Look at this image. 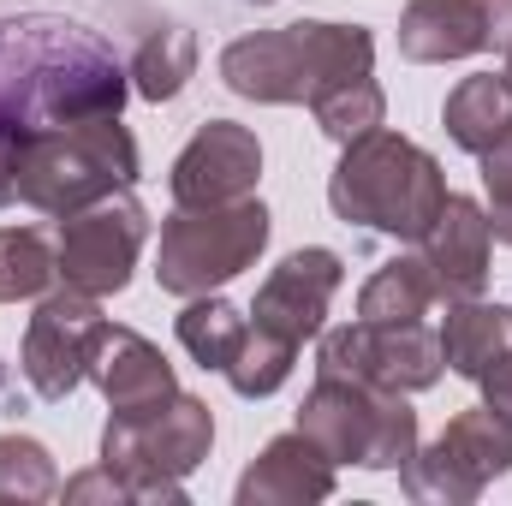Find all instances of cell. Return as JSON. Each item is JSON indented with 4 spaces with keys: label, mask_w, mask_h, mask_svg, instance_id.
Returning <instances> with one entry per match:
<instances>
[{
    "label": "cell",
    "mask_w": 512,
    "mask_h": 506,
    "mask_svg": "<svg viewBox=\"0 0 512 506\" xmlns=\"http://www.w3.org/2000/svg\"><path fill=\"white\" fill-rule=\"evenodd\" d=\"M477 387H483V405H489L495 417H507V423H512V346L489 364V370H483V376H477Z\"/></svg>",
    "instance_id": "29"
},
{
    "label": "cell",
    "mask_w": 512,
    "mask_h": 506,
    "mask_svg": "<svg viewBox=\"0 0 512 506\" xmlns=\"http://www.w3.org/2000/svg\"><path fill=\"white\" fill-rule=\"evenodd\" d=\"M54 280H60V262L36 227H0V304L42 298Z\"/></svg>",
    "instance_id": "23"
},
{
    "label": "cell",
    "mask_w": 512,
    "mask_h": 506,
    "mask_svg": "<svg viewBox=\"0 0 512 506\" xmlns=\"http://www.w3.org/2000/svg\"><path fill=\"white\" fill-rule=\"evenodd\" d=\"M215 447V417L203 399L173 393L149 417H108L102 429V465L131 483V501H185V477L209 459Z\"/></svg>",
    "instance_id": "6"
},
{
    "label": "cell",
    "mask_w": 512,
    "mask_h": 506,
    "mask_svg": "<svg viewBox=\"0 0 512 506\" xmlns=\"http://www.w3.org/2000/svg\"><path fill=\"white\" fill-rule=\"evenodd\" d=\"M268 209L256 197L215 203V209H173L161 221V251H155V286L167 298H203L245 274L268 245Z\"/></svg>",
    "instance_id": "7"
},
{
    "label": "cell",
    "mask_w": 512,
    "mask_h": 506,
    "mask_svg": "<svg viewBox=\"0 0 512 506\" xmlns=\"http://www.w3.org/2000/svg\"><path fill=\"white\" fill-rule=\"evenodd\" d=\"M90 381L102 387V399H108L114 417H149V411H161L179 393L173 364L137 328H102V340L90 352Z\"/></svg>",
    "instance_id": "14"
},
{
    "label": "cell",
    "mask_w": 512,
    "mask_h": 506,
    "mask_svg": "<svg viewBox=\"0 0 512 506\" xmlns=\"http://www.w3.org/2000/svg\"><path fill=\"white\" fill-rule=\"evenodd\" d=\"M251 6H274V0H251Z\"/></svg>",
    "instance_id": "33"
},
{
    "label": "cell",
    "mask_w": 512,
    "mask_h": 506,
    "mask_svg": "<svg viewBox=\"0 0 512 506\" xmlns=\"http://www.w3.org/2000/svg\"><path fill=\"white\" fill-rule=\"evenodd\" d=\"M441 203H447L441 161L387 126L352 137L328 179V209L346 227H370V233L405 239V245H417L429 233Z\"/></svg>",
    "instance_id": "4"
},
{
    "label": "cell",
    "mask_w": 512,
    "mask_h": 506,
    "mask_svg": "<svg viewBox=\"0 0 512 506\" xmlns=\"http://www.w3.org/2000/svg\"><path fill=\"white\" fill-rule=\"evenodd\" d=\"M245 340H251V316H245L239 304H227V298H215V292L185 298L179 346H185L203 370H221V376H227V364L239 358V346H245Z\"/></svg>",
    "instance_id": "21"
},
{
    "label": "cell",
    "mask_w": 512,
    "mask_h": 506,
    "mask_svg": "<svg viewBox=\"0 0 512 506\" xmlns=\"http://www.w3.org/2000/svg\"><path fill=\"white\" fill-rule=\"evenodd\" d=\"M435 304H441V286H435L423 251L393 256V262H382V268L364 280V292H358V322H423Z\"/></svg>",
    "instance_id": "19"
},
{
    "label": "cell",
    "mask_w": 512,
    "mask_h": 506,
    "mask_svg": "<svg viewBox=\"0 0 512 506\" xmlns=\"http://www.w3.org/2000/svg\"><path fill=\"white\" fill-rule=\"evenodd\" d=\"M489 48V12L483 0H411L399 12V54L417 66L471 60Z\"/></svg>",
    "instance_id": "17"
},
{
    "label": "cell",
    "mask_w": 512,
    "mask_h": 506,
    "mask_svg": "<svg viewBox=\"0 0 512 506\" xmlns=\"http://www.w3.org/2000/svg\"><path fill=\"white\" fill-rule=\"evenodd\" d=\"M262 179V143L239 120H209L191 131V143L173 155L167 191L179 209H215V203H239L251 197Z\"/></svg>",
    "instance_id": "12"
},
{
    "label": "cell",
    "mask_w": 512,
    "mask_h": 506,
    "mask_svg": "<svg viewBox=\"0 0 512 506\" xmlns=\"http://www.w3.org/2000/svg\"><path fill=\"white\" fill-rule=\"evenodd\" d=\"M483 161V191H489V233L501 239V245H512V126L477 155Z\"/></svg>",
    "instance_id": "27"
},
{
    "label": "cell",
    "mask_w": 512,
    "mask_h": 506,
    "mask_svg": "<svg viewBox=\"0 0 512 506\" xmlns=\"http://www.w3.org/2000/svg\"><path fill=\"white\" fill-rule=\"evenodd\" d=\"M322 376H352L387 387V393H423L441 381V334L423 322H346V328H322V352H316Z\"/></svg>",
    "instance_id": "10"
},
{
    "label": "cell",
    "mask_w": 512,
    "mask_h": 506,
    "mask_svg": "<svg viewBox=\"0 0 512 506\" xmlns=\"http://www.w3.org/2000/svg\"><path fill=\"white\" fill-rule=\"evenodd\" d=\"M137 137L120 114L78 120V126L0 137V209H36V215H78L108 191H126L137 179Z\"/></svg>",
    "instance_id": "2"
},
{
    "label": "cell",
    "mask_w": 512,
    "mask_h": 506,
    "mask_svg": "<svg viewBox=\"0 0 512 506\" xmlns=\"http://www.w3.org/2000/svg\"><path fill=\"white\" fill-rule=\"evenodd\" d=\"M370 66H376V36L364 24H328V18H298L221 48L227 90L262 108H298L346 78H370Z\"/></svg>",
    "instance_id": "3"
},
{
    "label": "cell",
    "mask_w": 512,
    "mask_h": 506,
    "mask_svg": "<svg viewBox=\"0 0 512 506\" xmlns=\"http://www.w3.org/2000/svg\"><path fill=\"white\" fill-rule=\"evenodd\" d=\"M417 245H423V262H429V274H435V286H441V304H453V298H483V286H489V245H495L483 203L447 191L441 215L429 221V233H423Z\"/></svg>",
    "instance_id": "15"
},
{
    "label": "cell",
    "mask_w": 512,
    "mask_h": 506,
    "mask_svg": "<svg viewBox=\"0 0 512 506\" xmlns=\"http://www.w3.org/2000/svg\"><path fill=\"white\" fill-rule=\"evenodd\" d=\"M483 12H489V48L507 54L512 48V0H483Z\"/></svg>",
    "instance_id": "30"
},
{
    "label": "cell",
    "mask_w": 512,
    "mask_h": 506,
    "mask_svg": "<svg viewBox=\"0 0 512 506\" xmlns=\"http://www.w3.org/2000/svg\"><path fill=\"white\" fill-rule=\"evenodd\" d=\"M328 465H364V471H399L417 453V411L405 405V393H387L352 376H322L304 393L298 423Z\"/></svg>",
    "instance_id": "5"
},
{
    "label": "cell",
    "mask_w": 512,
    "mask_h": 506,
    "mask_svg": "<svg viewBox=\"0 0 512 506\" xmlns=\"http://www.w3.org/2000/svg\"><path fill=\"white\" fill-rule=\"evenodd\" d=\"M126 96L131 72L90 24L48 12L0 18V137L102 120L120 114Z\"/></svg>",
    "instance_id": "1"
},
{
    "label": "cell",
    "mask_w": 512,
    "mask_h": 506,
    "mask_svg": "<svg viewBox=\"0 0 512 506\" xmlns=\"http://www.w3.org/2000/svg\"><path fill=\"white\" fill-rule=\"evenodd\" d=\"M512 471V423L495 417L489 405L459 411L429 447H417L399 465V483L411 501H435V506H471L495 477Z\"/></svg>",
    "instance_id": "8"
},
{
    "label": "cell",
    "mask_w": 512,
    "mask_h": 506,
    "mask_svg": "<svg viewBox=\"0 0 512 506\" xmlns=\"http://www.w3.org/2000/svg\"><path fill=\"white\" fill-rule=\"evenodd\" d=\"M108 316H102V298L78 292V286H48L36 298V316L24 328V381L36 399H72L78 381H90V352L102 340Z\"/></svg>",
    "instance_id": "11"
},
{
    "label": "cell",
    "mask_w": 512,
    "mask_h": 506,
    "mask_svg": "<svg viewBox=\"0 0 512 506\" xmlns=\"http://www.w3.org/2000/svg\"><path fill=\"white\" fill-rule=\"evenodd\" d=\"M292 364H298V346H286V340H274V334L251 328V340H245L239 358L227 364V381H233L239 399H268L274 387H286Z\"/></svg>",
    "instance_id": "26"
},
{
    "label": "cell",
    "mask_w": 512,
    "mask_h": 506,
    "mask_svg": "<svg viewBox=\"0 0 512 506\" xmlns=\"http://www.w3.org/2000/svg\"><path fill=\"white\" fill-rule=\"evenodd\" d=\"M328 495H334V465L304 429L274 435L239 477V506H310Z\"/></svg>",
    "instance_id": "16"
},
{
    "label": "cell",
    "mask_w": 512,
    "mask_h": 506,
    "mask_svg": "<svg viewBox=\"0 0 512 506\" xmlns=\"http://www.w3.org/2000/svg\"><path fill=\"white\" fill-rule=\"evenodd\" d=\"M66 501H131V483L114 477L108 465H96V471H84V477L66 483Z\"/></svg>",
    "instance_id": "28"
},
{
    "label": "cell",
    "mask_w": 512,
    "mask_h": 506,
    "mask_svg": "<svg viewBox=\"0 0 512 506\" xmlns=\"http://www.w3.org/2000/svg\"><path fill=\"white\" fill-rule=\"evenodd\" d=\"M60 489L54 453L30 435H0V506H36Z\"/></svg>",
    "instance_id": "25"
},
{
    "label": "cell",
    "mask_w": 512,
    "mask_h": 506,
    "mask_svg": "<svg viewBox=\"0 0 512 506\" xmlns=\"http://www.w3.org/2000/svg\"><path fill=\"white\" fill-rule=\"evenodd\" d=\"M441 126H447V137H453L465 155H483V149L512 126L507 78H495V72H483V78H459V90H453L447 108H441Z\"/></svg>",
    "instance_id": "20"
},
{
    "label": "cell",
    "mask_w": 512,
    "mask_h": 506,
    "mask_svg": "<svg viewBox=\"0 0 512 506\" xmlns=\"http://www.w3.org/2000/svg\"><path fill=\"white\" fill-rule=\"evenodd\" d=\"M512 346V310L489 298H453L447 322H441V364L453 376L477 381L501 352Z\"/></svg>",
    "instance_id": "18"
},
{
    "label": "cell",
    "mask_w": 512,
    "mask_h": 506,
    "mask_svg": "<svg viewBox=\"0 0 512 506\" xmlns=\"http://www.w3.org/2000/svg\"><path fill=\"white\" fill-rule=\"evenodd\" d=\"M0 387H6V364H0Z\"/></svg>",
    "instance_id": "32"
},
{
    "label": "cell",
    "mask_w": 512,
    "mask_h": 506,
    "mask_svg": "<svg viewBox=\"0 0 512 506\" xmlns=\"http://www.w3.org/2000/svg\"><path fill=\"white\" fill-rule=\"evenodd\" d=\"M501 78H507V90H512V48H507V72H501Z\"/></svg>",
    "instance_id": "31"
},
{
    "label": "cell",
    "mask_w": 512,
    "mask_h": 506,
    "mask_svg": "<svg viewBox=\"0 0 512 506\" xmlns=\"http://www.w3.org/2000/svg\"><path fill=\"white\" fill-rule=\"evenodd\" d=\"M346 280V262L322 245L310 251H292L262 286H256V304H251V328L286 340V346H304L328 328V304Z\"/></svg>",
    "instance_id": "13"
},
{
    "label": "cell",
    "mask_w": 512,
    "mask_h": 506,
    "mask_svg": "<svg viewBox=\"0 0 512 506\" xmlns=\"http://www.w3.org/2000/svg\"><path fill=\"white\" fill-rule=\"evenodd\" d=\"M126 72H131V90H137L143 102H173V96L197 78V36L179 30V24L143 36V48L131 54Z\"/></svg>",
    "instance_id": "22"
},
{
    "label": "cell",
    "mask_w": 512,
    "mask_h": 506,
    "mask_svg": "<svg viewBox=\"0 0 512 506\" xmlns=\"http://www.w3.org/2000/svg\"><path fill=\"white\" fill-rule=\"evenodd\" d=\"M143 239H149V209L131 191L96 197L90 209H78V215L60 221V239H54L60 286H78L90 298L126 292L131 268L143 256Z\"/></svg>",
    "instance_id": "9"
},
{
    "label": "cell",
    "mask_w": 512,
    "mask_h": 506,
    "mask_svg": "<svg viewBox=\"0 0 512 506\" xmlns=\"http://www.w3.org/2000/svg\"><path fill=\"white\" fill-rule=\"evenodd\" d=\"M310 114H316L322 137L352 143V137H364V131H376L387 120V96H382V84H376V78H346V84H334V90L310 96Z\"/></svg>",
    "instance_id": "24"
}]
</instances>
